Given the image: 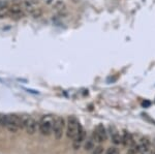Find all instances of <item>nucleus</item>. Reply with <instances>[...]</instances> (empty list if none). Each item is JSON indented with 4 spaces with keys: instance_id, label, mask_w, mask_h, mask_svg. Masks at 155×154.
Masks as SVG:
<instances>
[{
    "instance_id": "6ab92c4d",
    "label": "nucleus",
    "mask_w": 155,
    "mask_h": 154,
    "mask_svg": "<svg viewBox=\"0 0 155 154\" xmlns=\"http://www.w3.org/2000/svg\"><path fill=\"white\" fill-rule=\"evenodd\" d=\"M1 117H2V115L0 114V125H1Z\"/></svg>"
},
{
    "instance_id": "0eeeda50",
    "label": "nucleus",
    "mask_w": 155,
    "mask_h": 154,
    "mask_svg": "<svg viewBox=\"0 0 155 154\" xmlns=\"http://www.w3.org/2000/svg\"><path fill=\"white\" fill-rule=\"evenodd\" d=\"M7 16L10 17L14 20H20L24 17L23 8L20 4H12V6L8 7L7 10Z\"/></svg>"
},
{
    "instance_id": "dca6fc26",
    "label": "nucleus",
    "mask_w": 155,
    "mask_h": 154,
    "mask_svg": "<svg viewBox=\"0 0 155 154\" xmlns=\"http://www.w3.org/2000/svg\"><path fill=\"white\" fill-rule=\"evenodd\" d=\"M119 153H120V151L116 146L109 147V148L107 149V151H106V154H119Z\"/></svg>"
},
{
    "instance_id": "4468645a",
    "label": "nucleus",
    "mask_w": 155,
    "mask_h": 154,
    "mask_svg": "<svg viewBox=\"0 0 155 154\" xmlns=\"http://www.w3.org/2000/svg\"><path fill=\"white\" fill-rule=\"evenodd\" d=\"M141 152V148H140V145L139 144H136L134 143V145H131V146L129 147V149H128V153L129 154H137Z\"/></svg>"
},
{
    "instance_id": "9d476101",
    "label": "nucleus",
    "mask_w": 155,
    "mask_h": 154,
    "mask_svg": "<svg viewBox=\"0 0 155 154\" xmlns=\"http://www.w3.org/2000/svg\"><path fill=\"white\" fill-rule=\"evenodd\" d=\"M134 144V136H132V134L130 133L129 131L124 129L123 134H122V145L125 147H130Z\"/></svg>"
},
{
    "instance_id": "f03ea898",
    "label": "nucleus",
    "mask_w": 155,
    "mask_h": 154,
    "mask_svg": "<svg viewBox=\"0 0 155 154\" xmlns=\"http://www.w3.org/2000/svg\"><path fill=\"white\" fill-rule=\"evenodd\" d=\"M54 120H55V118L51 115L43 116L40 119L38 123V129L43 136H50L53 132Z\"/></svg>"
},
{
    "instance_id": "412c9836",
    "label": "nucleus",
    "mask_w": 155,
    "mask_h": 154,
    "mask_svg": "<svg viewBox=\"0 0 155 154\" xmlns=\"http://www.w3.org/2000/svg\"><path fill=\"white\" fill-rule=\"evenodd\" d=\"M127 154H129V153H127Z\"/></svg>"
},
{
    "instance_id": "20e7f679",
    "label": "nucleus",
    "mask_w": 155,
    "mask_h": 154,
    "mask_svg": "<svg viewBox=\"0 0 155 154\" xmlns=\"http://www.w3.org/2000/svg\"><path fill=\"white\" fill-rule=\"evenodd\" d=\"M65 129V120L62 117H56L54 120V126H53V133L56 140H60L64 133Z\"/></svg>"
},
{
    "instance_id": "423d86ee",
    "label": "nucleus",
    "mask_w": 155,
    "mask_h": 154,
    "mask_svg": "<svg viewBox=\"0 0 155 154\" xmlns=\"http://www.w3.org/2000/svg\"><path fill=\"white\" fill-rule=\"evenodd\" d=\"M23 119H24V128L26 129L27 133L29 134L35 133L38 128V123L35 121V119H33L30 116H27V115L23 116Z\"/></svg>"
},
{
    "instance_id": "1a4fd4ad",
    "label": "nucleus",
    "mask_w": 155,
    "mask_h": 154,
    "mask_svg": "<svg viewBox=\"0 0 155 154\" xmlns=\"http://www.w3.org/2000/svg\"><path fill=\"white\" fill-rule=\"evenodd\" d=\"M109 132H110L111 140H112L113 144L116 145V146L122 144V136H120L119 131H117V128L114 125H110V126H109Z\"/></svg>"
},
{
    "instance_id": "6e6552de",
    "label": "nucleus",
    "mask_w": 155,
    "mask_h": 154,
    "mask_svg": "<svg viewBox=\"0 0 155 154\" xmlns=\"http://www.w3.org/2000/svg\"><path fill=\"white\" fill-rule=\"evenodd\" d=\"M85 139H86V131H85L84 127L80 124L79 125V131H78L77 136H76V138L73 139V147L75 150L80 149V147L82 146V144L84 143Z\"/></svg>"
},
{
    "instance_id": "f3484780",
    "label": "nucleus",
    "mask_w": 155,
    "mask_h": 154,
    "mask_svg": "<svg viewBox=\"0 0 155 154\" xmlns=\"http://www.w3.org/2000/svg\"><path fill=\"white\" fill-rule=\"evenodd\" d=\"M91 154H104V147L101 145H98V146L94 147V149L92 150Z\"/></svg>"
},
{
    "instance_id": "2eb2a0df",
    "label": "nucleus",
    "mask_w": 155,
    "mask_h": 154,
    "mask_svg": "<svg viewBox=\"0 0 155 154\" xmlns=\"http://www.w3.org/2000/svg\"><path fill=\"white\" fill-rule=\"evenodd\" d=\"M54 7H55V10H63L65 8V4L63 1L58 0V1H56L55 4H54Z\"/></svg>"
},
{
    "instance_id": "a211bd4d",
    "label": "nucleus",
    "mask_w": 155,
    "mask_h": 154,
    "mask_svg": "<svg viewBox=\"0 0 155 154\" xmlns=\"http://www.w3.org/2000/svg\"><path fill=\"white\" fill-rule=\"evenodd\" d=\"M41 15H43V10L38 7V8H36L33 12H32L31 16L33 17V18H39V17H41Z\"/></svg>"
},
{
    "instance_id": "39448f33",
    "label": "nucleus",
    "mask_w": 155,
    "mask_h": 154,
    "mask_svg": "<svg viewBox=\"0 0 155 154\" xmlns=\"http://www.w3.org/2000/svg\"><path fill=\"white\" fill-rule=\"evenodd\" d=\"M92 138L98 144L104 142L108 139V131L102 124H98L92 132Z\"/></svg>"
},
{
    "instance_id": "ddd939ff",
    "label": "nucleus",
    "mask_w": 155,
    "mask_h": 154,
    "mask_svg": "<svg viewBox=\"0 0 155 154\" xmlns=\"http://www.w3.org/2000/svg\"><path fill=\"white\" fill-rule=\"evenodd\" d=\"M94 147H95V141H94V139L91 136V138H89L88 140L85 142L84 149L86 151H92L93 149H94Z\"/></svg>"
},
{
    "instance_id": "7ed1b4c3",
    "label": "nucleus",
    "mask_w": 155,
    "mask_h": 154,
    "mask_svg": "<svg viewBox=\"0 0 155 154\" xmlns=\"http://www.w3.org/2000/svg\"><path fill=\"white\" fill-rule=\"evenodd\" d=\"M79 125L80 122L76 116H68L67 118V124H66V136L68 139L73 140L76 138L79 131Z\"/></svg>"
},
{
    "instance_id": "4be33fe9",
    "label": "nucleus",
    "mask_w": 155,
    "mask_h": 154,
    "mask_svg": "<svg viewBox=\"0 0 155 154\" xmlns=\"http://www.w3.org/2000/svg\"><path fill=\"white\" fill-rule=\"evenodd\" d=\"M154 154H155V152H154Z\"/></svg>"
},
{
    "instance_id": "f257e3e1",
    "label": "nucleus",
    "mask_w": 155,
    "mask_h": 154,
    "mask_svg": "<svg viewBox=\"0 0 155 154\" xmlns=\"http://www.w3.org/2000/svg\"><path fill=\"white\" fill-rule=\"evenodd\" d=\"M6 128L10 132H17L19 129L24 128V119L23 116H19L17 114L6 115Z\"/></svg>"
},
{
    "instance_id": "9b49d317",
    "label": "nucleus",
    "mask_w": 155,
    "mask_h": 154,
    "mask_svg": "<svg viewBox=\"0 0 155 154\" xmlns=\"http://www.w3.org/2000/svg\"><path fill=\"white\" fill-rule=\"evenodd\" d=\"M23 7L24 10L27 12H29L30 15H31L36 8H38L37 3H36L35 1H33V0H25V1L23 2Z\"/></svg>"
},
{
    "instance_id": "f8f14e48",
    "label": "nucleus",
    "mask_w": 155,
    "mask_h": 154,
    "mask_svg": "<svg viewBox=\"0 0 155 154\" xmlns=\"http://www.w3.org/2000/svg\"><path fill=\"white\" fill-rule=\"evenodd\" d=\"M140 148H141V152H146V151H149L150 146H151V142H150V139L145 136V138H142L140 140Z\"/></svg>"
},
{
    "instance_id": "aec40b11",
    "label": "nucleus",
    "mask_w": 155,
    "mask_h": 154,
    "mask_svg": "<svg viewBox=\"0 0 155 154\" xmlns=\"http://www.w3.org/2000/svg\"><path fill=\"white\" fill-rule=\"evenodd\" d=\"M142 154H150V153H148V151H146V152H143Z\"/></svg>"
}]
</instances>
